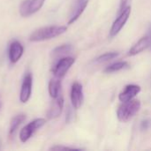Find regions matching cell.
<instances>
[{"label":"cell","instance_id":"obj_1","mask_svg":"<svg viewBox=\"0 0 151 151\" xmlns=\"http://www.w3.org/2000/svg\"><path fill=\"white\" fill-rule=\"evenodd\" d=\"M67 31L65 26H49L35 30L29 36L30 42H42L53 39Z\"/></svg>","mask_w":151,"mask_h":151},{"label":"cell","instance_id":"obj_2","mask_svg":"<svg viewBox=\"0 0 151 151\" xmlns=\"http://www.w3.org/2000/svg\"><path fill=\"white\" fill-rule=\"evenodd\" d=\"M141 109V102L136 99H132L128 102L123 103L118 111L117 117L120 122L126 123L131 120L140 111Z\"/></svg>","mask_w":151,"mask_h":151},{"label":"cell","instance_id":"obj_3","mask_svg":"<svg viewBox=\"0 0 151 151\" xmlns=\"http://www.w3.org/2000/svg\"><path fill=\"white\" fill-rule=\"evenodd\" d=\"M46 123L45 119H36L29 122L27 125H26L19 133V140L21 142H27L34 133H35L39 128L43 127Z\"/></svg>","mask_w":151,"mask_h":151},{"label":"cell","instance_id":"obj_4","mask_svg":"<svg viewBox=\"0 0 151 151\" xmlns=\"http://www.w3.org/2000/svg\"><path fill=\"white\" fill-rule=\"evenodd\" d=\"M130 14H131V6L130 5H128L121 12H119L118 18L115 19V21L113 22V24L111 27V30H110L111 37L116 36L121 31V29L125 27L126 23L127 22V20L130 17Z\"/></svg>","mask_w":151,"mask_h":151},{"label":"cell","instance_id":"obj_5","mask_svg":"<svg viewBox=\"0 0 151 151\" xmlns=\"http://www.w3.org/2000/svg\"><path fill=\"white\" fill-rule=\"evenodd\" d=\"M75 58L72 57H65L60 58L52 69V73L55 77L62 79L65 77L68 70L74 64Z\"/></svg>","mask_w":151,"mask_h":151},{"label":"cell","instance_id":"obj_6","mask_svg":"<svg viewBox=\"0 0 151 151\" xmlns=\"http://www.w3.org/2000/svg\"><path fill=\"white\" fill-rule=\"evenodd\" d=\"M45 0H24L19 6V13L22 17H28L38 12L44 4Z\"/></svg>","mask_w":151,"mask_h":151},{"label":"cell","instance_id":"obj_7","mask_svg":"<svg viewBox=\"0 0 151 151\" xmlns=\"http://www.w3.org/2000/svg\"><path fill=\"white\" fill-rule=\"evenodd\" d=\"M70 97H71L73 107L74 109L81 108L84 100V96H83V88L80 82L75 81L73 83L72 88H71Z\"/></svg>","mask_w":151,"mask_h":151},{"label":"cell","instance_id":"obj_8","mask_svg":"<svg viewBox=\"0 0 151 151\" xmlns=\"http://www.w3.org/2000/svg\"><path fill=\"white\" fill-rule=\"evenodd\" d=\"M32 84H33V78L31 73H27L23 79L21 90L19 94V101L22 104H27L31 96L32 93Z\"/></svg>","mask_w":151,"mask_h":151},{"label":"cell","instance_id":"obj_9","mask_svg":"<svg viewBox=\"0 0 151 151\" xmlns=\"http://www.w3.org/2000/svg\"><path fill=\"white\" fill-rule=\"evenodd\" d=\"M140 92H141V87L139 85L129 84V85H127L124 88V89L119 93V99L120 102L126 103L134 99Z\"/></svg>","mask_w":151,"mask_h":151},{"label":"cell","instance_id":"obj_10","mask_svg":"<svg viewBox=\"0 0 151 151\" xmlns=\"http://www.w3.org/2000/svg\"><path fill=\"white\" fill-rule=\"evenodd\" d=\"M64 108V97L59 95L58 97L54 98V101L52 102L48 112H47V118L49 119H54L58 118Z\"/></svg>","mask_w":151,"mask_h":151},{"label":"cell","instance_id":"obj_11","mask_svg":"<svg viewBox=\"0 0 151 151\" xmlns=\"http://www.w3.org/2000/svg\"><path fill=\"white\" fill-rule=\"evenodd\" d=\"M88 0H76L74 3V5L72 9V12L69 16L68 19V25H71L74 23L83 13L84 10L86 9L88 5Z\"/></svg>","mask_w":151,"mask_h":151},{"label":"cell","instance_id":"obj_12","mask_svg":"<svg viewBox=\"0 0 151 151\" xmlns=\"http://www.w3.org/2000/svg\"><path fill=\"white\" fill-rule=\"evenodd\" d=\"M23 52H24V48L22 44L18 41L12 42L9 47V59L11 63L12 64L17 63L22 57Z\"/></svg>","mask_w":151,"mask_h":151},{"label":"cell","instance_id":"obj_13","mask_svg":"<svg viewBox=\"0 0 151 151\" xmlns=\"http://www.w3.org/2000/svg\"><path fill=\"white\" fill-rule=\"evenodd\" d=\"M149 47H150V40H149V36L146 35V36L141 38L134 45H133V47L129 50L127 55L130 57L135 56V55L140 54L141 52L144 51Z\"/></svg>","mask_w":151,"mask_h":151},{"label":"cell","instance_id":"obj_14","mask_svg":"<svg viewBox=\"0 0 151 151\" xmlns=\"http://www.w3.org/2000/svg\"><path fill=\"white\" fill-rule=\"evenodd\" d=\"M61 91V81L60 79L55 77L49 83V94L53 99L60 95Z\"/></svg>","mask_w":151,"mask_h":151},{"label":"cell","instance_id":"obj_15","mask_svg":"<svg viewBox=\"0 0 151 151\" xmlns=\"http://www.w3.org/2000/svg\"><path fill=\"white\" fill-rule=\"evenodd\" d=\"M25 119H26L25 114H18L15 117H13L12 119V120H11V123H10L9 134L10 135L14 134V133L16 132V130L18 129V127L24 122Z\"/></svg>","mask_w":151,"mask_h":151},{"label":"cell","instance_id":"obj_16","mask_svg":"<svg viewBox=\"0 0 151 151\" xmlns=\"http://www.w3.org/2000/svg\"><path fill=\"white\" fill-rule=\"evenodd\" d=\"M129 66L128 63L126 62V61H119V62H116V63H113L111 65H110L109 66H107L104 70L105 73H116V72H119L120 70H123V69H126Z\"/></svg>","mask_w":151,"mask_h":151},{"label":"cell","instance_id":"obj_17","mask_svg":"<svg viewBox=\"0 0 151 151\" xmlns=\"http://www.w3.org/2000/svg\"><path fill=\"white\" fill-rule=\"evenodd\" d=\"M71 50H72V45L71 44H63V45H60V46L55 48L52 50V55L55 57H58V56H61L63 54L68 53Z\"/></svg>","mask_w":151,"mask_h":151},{"label":"cell","instance_id":"obj_18","mask_svg":"<svg viewBox=\"0 0 151 151\" xmlns=\"http://www.w3.org/2000/svg\"><path fill=\"white\" fill-rule=\"evenodd\" d=\"M119 56V53L118 52H106L101 56H99L96 61L98 62V63H103V62H107V61H110L115 58H117Z\"/></svg>","mask_w":151,"mask_h":151},{"label":"cell","instance_id":"obj_19","mask_svg":"<svg viewBox=\"0 0 151 151\" xmlns=\"http://www.w3.org/2000/svg\"><path fill=\"white\" fill-rule=\"evenodd\" d=\"M50 150H81V149L78 148H73V147H65V146H54L50 149Z\"/></svg>","mask_w":151,"mask_h":151},{"label":"cell","instance_id":"obj_20","mask_svg":"<svg viewBox=\"0 0 151 151\" xmlns=\"http://www.w3.org/2000/svg\"><path fill=\"white\" fill-rule=\"evenodd\" d=\"M150 126H151L150 119H144V120H142V123H141V129H142V131H146V130H148V129L150 127Z\"/></svg>","mask_w":151,"mask_h":151},{"label":"cell","instance_id":"obj_21","mask_svg":"<svg viewBox=\"0 0 151 151\" xmlns=\"http://www.w3.org/2000/svg\"><path fill=\"white\" fill-rule=\"evenodd\" d=\"M130 0H120V4H119V12H121L123 10H125L128 6V3Z\"/></svg>","mask_w":151,"mask_h":151},{"label":"cell","instance_id":"obj_22","mask_svg":"<svg viewBox=\"0 0 151 151\" xmlns=\"http://www.w3.org/2000/svg\"><path fill=\"white\" fill-rule=\"evenodd\" d=\"M72 115H73L72 111L69 109L68 111H67V114H66V122H70V120H71V119H72V117H73Z\"/></svg>","mask_w":151,"mask_h":151},{"label":"cell","instance_id":"obj_23","mask_svg":"<svg viewBox=\"0 0 151 151\" xmlns=\"http://www.w3.org/2000/svg\"><path fill=\"white\" fill-rule=\"evenodd\" d=\"M148 36H149V40H150V48L151 50V24L150 25V27H149V34H148Z\"/></svg>","mask_w":151,"mask_h":151},{"label":"cell","instance_id":"obj_24","mask_svg":"<svg viewBox=\"0 0 151 151\" xmlns=\"http://www.w3.org/2000/svg\"><path fill=\"white\" fill-rule=\"evenodd\" d=\"M0 144H1V141H0Z\"/></svg>","mask_w":151,"mask_h":151}]
</instances>
